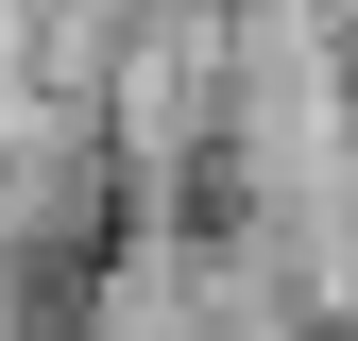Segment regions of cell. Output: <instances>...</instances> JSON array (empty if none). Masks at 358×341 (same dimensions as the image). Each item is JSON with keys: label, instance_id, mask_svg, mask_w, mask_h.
Instances as JSON below:
<instances>
[{"label": "cell", "instance_id": "1", "mask_svg": "<svg viewBox=\"0 0 358 341\" xmlns=\"http://www.w3.org/2000/svg\"><path fill=\"white\" fill-rule=\"evenodd\" d=\"M341 68H358V0H341Z\"/></svg>", "mask_w": 358, "mask_h": 341}]
</instances>
